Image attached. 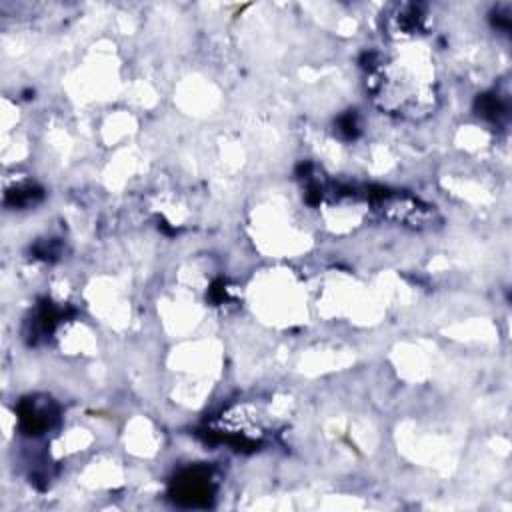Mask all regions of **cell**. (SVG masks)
Returning <instances> with one entry per match:
<instances>
[{
	"instance_id": "6da1fadb",
	"label": "cell",
	"mask_w": 512,
	"mask_h": 512,
	"mask_svg": "<svg viewBox=\"0 0 512 512\" xmlns=\"http://www.w3.org/2000/svg\"><path fill=\"white\" fill-rule=\"evenodd\" d=\"M366 84L374 102L388 114L402 118H424L436 106L434 80H420L412 70L398 62L384 64L372 56L366 64Z\"/></svg>"
},
{
	"instance_id": "7a4b0ae2",
	"label": "cell",
	"mask_w": 512,
	"mask_h": 512,
	"mask_svg": "<svg viewBox=\"0 0 512 512\" xmlns=\"http://www.w3.org/2000/svg\"><path fill=\"white\" fill-rule=\"evenodd\" d=\"M214 488L210 472L204 468H194L182 472L172 486L174 502L182 506H208L212 500Z\"/></svg>"
},
{
	"instance_id": "3957f363",
	"label": "cell",
	"mask_w": 512,
	"mask_h": 512,
	"mask_svg": "<svg viewBox=\"0 0 512 512\" xmlns=\"http://www.w3.org/2000/svg\"><path fill=\"white\" fill-rule=\"evenodd\" d=\"M52 418H54V414L50 412V408L38 406L34 400H28L20 406V426L28 434H40L42 430H46L50 426Z\"/></svg>"
}]
</instances>
